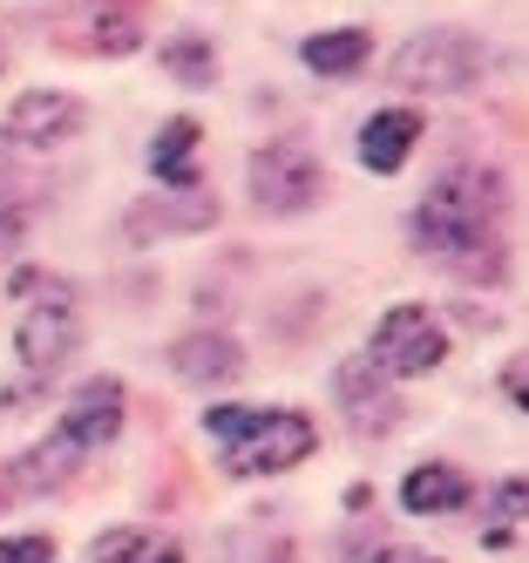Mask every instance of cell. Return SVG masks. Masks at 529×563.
<instances>
[{"label":"cell","mask_w":529,"mask_h":563,"mask_svg":"<svg viewBox=\"0 0 529 563\" xmlns=\"http://www.w3.org/2000/svg\"><path fill=\"white\" fill-rule=\"evenodd\" d=\"M503 218H509V184L488 164H448L428 197L407 218L415 252L441 258L469 286H503L509 278V245H503Z\"/></svg>","instance_id":"obj_1"},{"label":"cell","mask_w":529,"mask_h":563,"mask_svg":"<svg viewBox=\"0 0 529 563\" xmlns=\"http://www.w3.org/2000/svg\"><path fill=\"white\" fill-rule=\"evenodd\" d=\"M203 434L218 441V462L231 475H285L319 449V428L306 408H238V400H218L203 415Z\"/></svg>","instance_id":"obj_2"},{"label":"cell","mask_w":529,"mask_h":563,"mask_svg":"<svg viewBox=\"0 0 529 563\" xmlns=\"http://www.w3.org/2000/svg\"><path fill=\"white\" fill-rule=\"evenodd\" d=\"M482 68H488V48L469 27H421L387 55V82L407 96H455L482 82Z\"/></svg>","instance_id":"obj_3"},{"label":"cell","mask_w":529,"mask_h":563,"mask_svg":"<svg viewBox=\"0 0 529 563\" xmlns=\"http://www.w3.org/2000/svg\"><path fill=\"white\" fill-rule=\"evenodd\" d=\"M244 190L265 218H306L319 197H326V170L312 164L306 143H265L244 170Z\"/></svg>","instance_id":"obj_4"},{"label":"cell","mask_w":529,"mask_h":563,"mask_svg":"<svg viewBox=\"0 0 529 563\" xmlns=\"http://www.w3.org/2000/svg\"><path fill=\"white\" fill-rule=\"evenodd\" d=\"M366 353H374L394 380H415V374H434L448 360V333H441V319L428 306H394V312H381Z\"/></svg>","instance_id":"obj_5"},{"label":"cell","mask_w":529,"mask_h":563,"mask_svg":"<svg viewBox=\"0 0 529 563\" xmlns=\"http://www.w3.org/2000/svg\"><path fill=\"white\" fill-rule=\"evenodd\" d=\"M218 224V197L211 190H156L136 197L122 211V238L130 245H156V238H190V231H211Z\"/></svg>","instance_id":"obj_6"},{"label":"cell","mask_w":529,"mask_h":563,"mask_svg":"<svg viewBox=\"0 0 529 563\" xmlns=\"http://www.w3.org/2000/svg\"><path fill=\"white\" fill-rule=\"evenodd\" d=\"M333 394H340L346 421H353L366 441H381V434L400 421V394H394V380H387V367H381L374 353H353V360H340Z\"/></svg>","instance_id":"obj_7"},{"label":"cell","mask_w":529,"mask_h":563,"mask_svg":"<svg viewBox=\"0 0 529 563\" xmlns=\"http://www.w3.org/2000/svg\"><path fill=\"white\" fill-rule=\"evenodd\" d=\"M81 346V319H75V299H41L21 312V327H14V353H21V367L27 374H55L68 367Z\"/></svg>","instance_id":"obj_8"},{"label":"cell","mask_w":529,"mask_h":563,"mask_svg":"<svg viewBox=\"0 0 529 563\" xmlns=\"http://www.w3.org/2000/svg\"><path fill=\"white\" fill-rule=\"evenodd\" d=\"M122 415H130L122 380H81L68 394V408H62V434L75 441L81 455H96V449H109V441L122 434Z\"/></svg>","instance_id":"obj_9"},{"label":"cell","mask_w":529,"mask_h":563,"mask_svg":"<svg viewBox=\"0 0 529 563\" xmlns=\"http://www.w3.org/2000/svg\"><path fill=\"white\" fill-rule=\"evenodd\" d=\"M75 130H81V96L68 89H27L8 109V143H27V150H55Z\"/></svg>","instance_id":"obj_10"},{"label":"cell","mask_w":529,"mask_h":563,"mask_svg":"<svg viewBox=\"0 0 529 563\" xmlns=\"http://www.w3.org/2000/svg\"><path fill=\"white\" fill-rule=\"evenodd\" d=\"M170 367H177V380H190V387H224V380L244 374V346H238L231 333H218V327H197V333H184V340L170 346Z\"/></svg>","instance_id":"obj_11"},{"label":"cell","mask_w":529,"mask_h":563,"mask_svg":"<svg viewBox=\"0 0 529 563\" xmlns=\"http://www.w3.org/2000/svg\"><path fill=\"white\" fill-rule=\"evenodd\" d=\"M469 496H475V482L455 462H415L407 482H400V509L407 516H455V509H469Z\"/></svg>","instance_id":"obj_12"},{"label":"cell","mask_w":529,"mask_h":563,"mask_svg":"<svg viewBox=\"0 0 529 563\" xmlns=\"http://www.w3.org/2000/svg\"><path fill=\"white\" fill-rule=\"evenodd\" d=\"M415 143H421V115L415 109H381V115H366V123H360V164L374 170V177H394Z\"/></svg>","instance_id":"obj_13"},{"label":"cell","mask_w":529,"mask_h":563,"mask_svg":"<svg viewBox=\"0 0 529 563\" xmlns=\"http://www.w3.org/2000/svg\"><path fill=\"white\" fill-rule=\"evenodd\" d=\"M89 563H184V543L170 530H143V522H115L96 537Z\"/></svg>","instance_id":"obj_14"},{"label":"cell","mask_w":529,"mask_h":563,"mask_svg":"<svg viewBox=\"0 0 529 563\" xmlns=\"http://www.w3.org/2000/svg\"><path fill=\"white\" fill-rule=\"evenodd\" d=\"M150 170L163 190H197V123L190 115H170L150 143Z\"/></svg>","instance_id":"obj_15"},{"label":"cell","mask_w":529,"mask_h":563,"mask_svg":"<svg viewBox=\"0 0 529 563\" xmlns=\"http://www.w3.org/2000/svg\"><path fill=\"white\" fill-rule=\"evenodd\" d=\"M366 55H374V34L366 27H326V34H306V48H299V62L312 68V75H360L366 68Z\"/></svg>","instance_id":"obj_16"},{"label":"cell","mask_w":529,"mask_h":563,"mask_svg":"<svg viewBox=\"0 0 529 563\" xmlns=\"http://www.w3.org/2000/svg\"><path fill=\"white\" fill-rule=\"evenodd\" d=\"M136 21H143L136 8H109V0H89L81 27H68V34H75V42L89 48V55H130V48H136V34H143Z\"/></svg>","instance_id":"obj_17"},{"label":"cell","mask_w":529,"mask_h":563,"mask_svg":"<svg viewBox=\"0 0 529 563\" xmlns=\"http://www.w3.org/2000/svg\"><path fill=\"white\" fill-rule=\"evenodd\" d=\"M163 68H170L184 89L218 82V55H211V42H203V34H170V42H163Z\"/></svg>","instance_id":"obj_18"},{"label":"cell","mask_w":529,"mask_h":563,"mask_svg":"<svg viewBox=\"0 0 529 563\" xmlns=\"http://www.w3.org/2000/svg\"><path fill=\"white\" fill-rule=\"evenodd\" d=\"M224 563H293V543L285 537H231Z\"/></svg>","instance_id":"obj_19"},{"label":"cell","mask_w":529,"mask_h":563,"mask_svg":"<svg viewBox=\"0 0 529 563\" xmlns=\"http://www.w3.org/2000/svg\"><path fill=\"white\" fill-rule=\"evenodd\" d=\"M27 224H34V211H27V197H0V258H8L21 238H27Z\"/></svg>","instance_id":"obj_20"},{"label":"cell","mask_w":529,"mask_h":563,"mask_svg":"<svg viewBox=\"0 0 529 563\" xmlns=\"http://www.w3.org/2000/svg\"><path fill=\"white\" fill-rule=\"evenodd\" d=\"M0 563H55V537H8Z\"/></svg>","instance_id":"obj_21"},{"label":"cell","mask_w":529,"mask_h":563,"mask_svg":"<svg viewBox=\"0 0 529 563\" xmlns=\"http://www.w3.org/2000/svg\"><path fill=\"white\" fill-rule=\"evenodd\" d=\"M503 394H509V400H516V408L529 415V353H516V360H509V367H503Z\"/></svg>","instance_id":"obj_22"},{"label":"cell","mask_w":529,"mask_h":563,"mask_svg":"<svg viewBox=\"0 0 529 563\" xmlns=\"http://www.w3.org/2000/svg\"><path fill=\"white\" fill-rule=\"evenodd\" d=\"M496 509L503 516H529V475H509L503 489H496Z\"/></svg>","instance_id":"obj_23"},{"label":"cell","mask_w":529,"mask_h":563,"mask_svg":"<svg viewBox=\"0 0 529 563\" xmlns=\"http://www.w3.org/2000/svg\"><path fill=\"white\" fill-rule=\"evenodd\" d=\"M14 503H27V482H21V468H14V462H0V516H8Z\"/></svg>","instance_id":"obj_24"},{"label":"cell","mask_w":529,"mask_h":563,"mask_svg":"<svg viewBox=\"0 0 529 563\" xmlns=\"http://www.w3.org/2000/svg\"><path fill=\"white\" fill-rule=\"evenodd\" d=\"M360 563H441V556H407V550L381 543V550H360Z\"/></svg>","instance_id":"obj_25"},{"label":"cell","mask_w":529,"mask_h":563,"mask_svg":"<svg viewBox=\"0 0 529 563\" xmlns=\"http://www.w3.org/2000/svg\"><path fill=\"white\" fill-rule=\"evenodd\" d=\"M0 68H8V48H0Z\"/></svg>","instance_id":"obj_26"}]
</instances>
